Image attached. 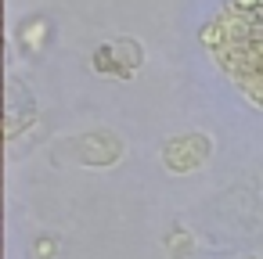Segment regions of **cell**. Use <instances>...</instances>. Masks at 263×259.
<instances>
[{
  "label": "cell",
  "mask_w": 263,
  "mask_h": 259,
  "mask_svg": "<svg viewBox=\"0 0 263 259\" xmlns=\"http://www.w3.org/2000/svg\"><path fill=\"white\" fill-rule=\"evenodd\" d=\"M112 51H116V58H119V65H123V76H130L137 65H141V58H144V47L137 44V40H116L112 44Z\"/></svg>",
  "instance_id": "1"
},
{
  "label": "cell",
  "mask_w": 263,
  "mask_h": 259,
  "mask_svg": "<svg viewBox=\"0 0 263 259\" xmlns=\"http://www.w3.org/2000/svg\"><path fill=\"white\" fill-rule=\"evenodd\" d=\"M94 69H98V72H105V76H123V65H119V58H116L112 44H105V47H98V51H94ZM123 79H126V76H123Z\"/></svg>",
  "instance_id": "2"
},
{
  "label": "cell",
  "mask_w": 263,
  "mask_h": 259,
  "mask_svg": "<svg viewBox=\"0 0 263 259\" xmlns=\"http://www.w3.org/2000/svg\"><path fill=\"white\" fill-rule=\"evenodd\" d=\"M259 4V0H234V8H241V11H252Z\"/></svg>",
  "instance_id": "3"
}]
</instances>
